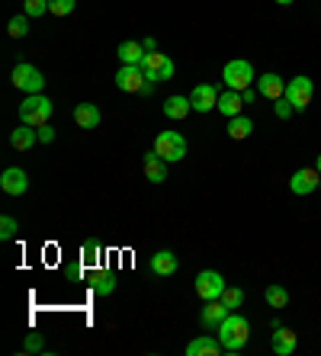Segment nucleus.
Returning a JSON list of instances; mask_svg holds the SVG:
<instances>
[{"label":"nucleus","instance_id":"nucleus-1","mask_svg":"<svg viewBox=\"0 0 321 356\" xmlns=\"http://www.w3.org/2000/svg\"><path fill=\"white\" fill-rule=\"evenodd\" d=\"M215 337L222 340L225 353H241L247 347V340H251V321L238 312H228V318L215 327Z\"/></svg>","mask_w":321,"mask_h":356},{"label":"nucleus","instance_id":"nucleus-2","mask_svg":"<svg viewBox=\"0 0 321 356\" xmlns=\"http://www.w3.org/2000/svg\"><path fill=\"white\" fill-rule=\"evenodd\" d=\"M52 119V99L42 97V93H29V97L19 103V122L23 125H33V129H42L49 125Z\"/></svg>","mask_w":321,"mask_h":356},{"label":"nucleus","instance_id":"nucleus-3","mask_svg":"<svg viewBox=\"0 0 321 356\" xmlns=\"http://www.w3.org/2000/svg\"><path fill=\"white\" fill-rule=\"evenodd\" d=\"M10 81H13V87H17V90H23L26 97H29V93H42V90H45V74H42L36 65H29V61H19V65L13 67Z\"/></svg>","mask_w":321,"mask_h":356},{"label":"nucleus","instance_id":"nucleus-4","mask_svg":"<svg viewBox=\"0 0 321 356\" xmlns=\"http://www.w3.org/2000/svg\"><path fill=\"white\" fill-rule=\"evenodd\" d=\"M222 81H225V87H231V90H247V87H251V81H257L254 65H251V61H244V58L228 61V65H225V71H222Z\"/></svg>","mask_w":321,"mask_h":356},{"label":"nucleus","instance_id":"nucleus-5","mask_svg":"<svg viewBox=\"0 0 321 356\" xmlns=\"http://www.w3.org/2000/svg\"><path fill=\"white\" fill-rule=\"evenodd\" d=\"M151 151H157L167 164H177V161L187 158V138L180 132H161L155 138V148Z\"/></svg>","mask_w":321,"mask_h":356},{"label":"nucleus","instance_id":"nucleus-6","mask_svg":"<svg viewBox=\"0 0 321 356\" xmlns=\"http://www.w3.org/2000/svg\"><path fill=\"white\" fill-rule=\"evenodd\" d=\"M145 83H148V74H145L141 65H123L116 71V87L123 93H141Z\"/></svg>","mask_w":321,"mask_h":356},{"label":"nucleus","instance_id":"nucleus-7","mask_svg":"<svg viewBox=\"0 0 321 356\" xmlns=\"http://www.w3.org/2000/svg\"><path fill=\"white\" fill-rule=\"evenodd\" d=\"M141 67H145L148 81H155V83L171 81V77H173V58H167L164 51H148V55H145V61H141Z\"/></svg>","mask_w":321,"mask_h":356},{"label":"nucleus","instance_id":"nucleus-8","mask_svg":"<svg viewBox=\"0 0 321 356\" xmlns=\"http://www.w3.org/2000/svg\"><path fill=\"white\" fill-rule=\"evenodd\" d=\"M312 97H315V83H312V77L299 74V77H292V81L286 83V99H289V103H292L296 109H305L308 103H312Z\"/></svg>","mask_w":321,"mask_h":356},{"label":"nucleus","instance_id":"nucleus-9","mask_svg":"<svg viewBox=\"0 0 321 356\" xmlns=\"http://www.w3.org/2000/svg\"><path fill=\"white\" fill-rule=\"evenodd\" d=\"M225 292V276L215 273V270H203V273L196 276V296L203 298V302H212V298H222Z\"/></svg>","mask_w":321,"mask_h":356},{"label":"nucleus","instance_id":"nucleus-10","mask_svg":"<svg viewBox=\"0 0 321 356\" xmlns=\"http://www.w3.org/2000/svg\"><path fill=\"white\" fill-rule=\"evenodd\" d=\"M318 183H321L318 167H302V170H296V174L289 177V190L296 193V196H308V193L318 190Z\"/></svg>","mask_w":321,"mask_h":356},{"label":"nucleus","instance_id":"nucleus-11","mask_svg":"<svg viewBox=\"0 0 321 356\" xmlns=\"http://www.w3.org/2000/svg\"><path fill=\"white\" fill-rule=\"evenodd\" d=\"M0 190L7 193V196H23L29 190V177H26L23 167H7L0 174Z\"/></svg>","mask_w":321,"mask_h":356},{"label":"nucleus","instance_id":"nucleus-12","mask_svg":"<svg viewBox=\"0 0 321 356\" xmlns=\"http://www.w3.org/2000/svg\"><path fill=\"white\" fill-rule=\"evenodd\" d=\"M189 103H193L196 113H209V109L219 106V87H212V83H196L193 93H189Z\"/></svg>","mask_w":321,"mask_h":356},{"label":"nucleus","instance_id":"nucleus-13","mask_svg":"<svg viewBox=\"0 0 321 356\" xmlns=\"http://www.w3.org/2000/svg\"><path fill=\"white\" fill-rule=\"evenodd\" d=\"M222 340L212 337V334H199L196 340L187 343V356H222Z\"/></svg>","mask_w":321,"mask_h":356},{"label":"nucleus","instance_id":"nucleus-14","mask_svg":"<svg viewBox=\"0 0 321 356\" xmlns=\"http://www.w3.org/2000/svg\"><path fill=\"white\" fill-rule=\"evenodd\" d=\"M270 347H273V353L276 356H292L296 353V347H299V337H296V331H289V327H273V337H270Z\"/></svg>","mask_w":321,"mask_h":356},{"label":"nucleus","instance_id":"nucleus-15","mask_svg":"<svg viewBox=\"0 0 321 356\" xmlns=\"http://www.w3.org/2000/svg\"><path fill=\"white\" fill-rule=\"evenodd\" d=\"M257 93L267 99H280L286 97V83H283L280 74H273V71H267V74L257 77Z\"/></svg>","mask_w":321,"mask_h":356},{"label":"nucleus","instance_id":"nucleus-16","mask_svg":"<svg viewBox=\"0 0 321 356\" xmlns=\"http://www.w3.org/2000/svg\"><path fill=\"white\" fill-rule=\"evenodd\" d=\"M228 318V308H225L222 298H212V302H206V308L199 312V321H203V327H209V331H215L219 324Z\"/></svg>","mask_w":321,"mask_h":356},{"label":"nucleus","instance_id":"nucleus-17","mask_svg":"<svg viewBox=\"0 0 321 356\" xmlns=\"http://www.w3.org/2000/svg\"><path fill=\"white\" fill-rule=\"evenodd\" d=\"M148 266H151V273L155 276H173L177 270H180V260L173 257V250H157L155 257L148 260Z\"/></svg>","mask_w":321,"mask_h":356},{"label":"nucleus","instance_id":"nucleus-18","mask_svg":"<svg viewBox=\"0 0 321 356\" xmlns=\"http://www.w3.org/2000/svg\"><path fill=\"white\" fill-rule=\"evenodd\" d=\"M219 113L222 116H241V109H244V97H241V90H231V87H225L222 93H219Z\"/></svg>","mask_w":321,"mask_h":356},{"label":"nucleus","instance_id":"nucleus-19","mask_svg":"<svg viewBox=\"0 0 321 356\" xmlns=\"http://www.w3.org/2000/svg\"><path fill=\"white\" fill-rule=\"evenodd\" d=\"M100 119H103V113H100L97 103H77L75 106V122L81 129H97Z\"/></svg>","mask_w":321,"mask_h":356},{"label":"nucleus","instance_id":"nucleus-20","mask_svg":"<svg viewBox=\"0 0 321 356\" xmlns=\"http://www.w3.org/2000/svg\"><path fill=\"white\" fill-rule=\"evenodd\" d=\"M36 141H39V129H33V125H19V129L10 132V145L17 151H29Z\"/></svg>","mask_w":321,"mask_h":356},{"label":"nucleus","instance_id":"nucleus-21","mask_svg":"<svg viewBox=\"0 0 321 356\" xmlns=\"http://www.w3.org/2000/svg\"><path fill=\"white\" fill-rule=\"evenodd\" d=\"M145 177H148L151 183H164L167 180V161L161 158L157 151L145 154Z\"/></svg>","mask_w":321,"mask_h":356},{"label":"nucleus","instance_id":"nucleus-22","mask_svg":"<svg viewBox=\"0 0 321 356\" xmlns=\"http://www.w3.org/2000/svg\"><path fill=\"white\" fill-rule=\"evenodd\" d=\"M189 113H193V103H189V97H167V103H164V116L167 119H187Z\"/></svg>","mask_w":321,"mask_h":356},{"label":"nucleus","instance_id":"nucleus-23","mask_svg":"<svg viewBox=\"0 0 321 356\" xmlns=\"http://www.w3.org/2000/svg\"><path fill=\"white\" fill-rule=\"evenodd\" d=\"M145 55H148V51H145V45H141V42H123V45H119V61H123V65H141V61H145Z\"/></svg>","mask_w":321,"mask_h":356},{"label":"nucleus","instance_id":"nucleus-24","mask_svg":"<svg viewBox=\"0 0 321 356\" xmlns=\"http://www.w3.org/2000/svg\"><path fill=\"white\" fill-rule=\"evenodd\" d=\"M91 289L97 292V296H113V289H116V276L109 273V270H97V273L91 276Z\"/></svg>","mask_w":321,"mask_h":356},{"label":"nucleus","instance_id":"nucleus-25","mask_svg":"<svg viewBox=\"0 0 321 356\" xmlns=\"http://www.w3.org/2000/svg\"><path fill=\"white\" fill-rule=\"evenodd\" d=\"M251 132H254V122H251L247 116H231V119H228V135H231L235 141L247 138Z\"/></svg>","mask_w":321,"mask_h":356},{"label":"nucleus","instance_id":"nucleus-26","mask_svg":"<svg viewBox=\"0 0 321 356\" xmlns=\"http://www.w3.org/2000/svg\"><path fill=\"white\" fill-rule=\"evenodd\" d=\"M100 257H103V248H100L97 241H84V248H81V264L84 266H97Z\"/></svg>","mask_w":321,"mask_h":356},{"label":"nucleus","instance_id":"nucleus-27","mask_svg":"<svg viewBox=\"0 0 321 356\" xmlns=\"http://www.w3.org/2000/svg\"><path fill=\"white\" fill-rule=\"evenodd\" d=\"M264 298H267V305L270 308H286L289 305V292L283 289V286H267Z\"/></svg>","mask_w":321,"mask_h":356},{"label":"nucleus","instance_id":"nucleus-28","mask_svg":"<svg viewBox=\"0 0 321 356\" xmlns=\"http://www.w3.org/2000/svg\"><path fill=\"white\" fill-rule=\"evenodd\" d=\"M222 302H225V308H228V312L241 308V305H244V289H241V286H225Z\"/></svg>","mask_w":321,"mask_h":356},{"label":"nucleus","instance_id":"nucleus-29","mask_svg":"<svg viewBox=\"0 0 321 356\" xmlns=\"http://www.w3.org/2000/svg\"><path fill=\"white\" fill-rule=\"evenodd\" d=\"M7 33H10V39H23L29 33V17H13L7 23Z\"/></svg>","mask_w":321,"mask_h":356},{"label":"nucleus","instance_id":"nucleus-30","mask_svg":"<svg viewBox=\"0 0 321 356\" xmlns=\"http://www.w3.org/2000/svg\"><path fill=\"white\" fill-rule=\"evenodd\" d=\"M17 232H19V225H17V218H13V216L0 218V238H3V241H13V238H17Z\"/></svg>","mask_w":321,"mask_h":356},{"label":"nucleus","instance_id":"nucleus-31","mask_svg":"<svg viewBox=\"0 0 321 356\" xmlns=\"http://www.w3.org/2000/svg\"><path fill=\"white\" fill-rule=\"evenodd\" d=\"M77 0H49V13H55V17H68L71 10H75Z\"/></svg>","mask_w":321,"mask_h":356},{"label":"nucleus","instance_id":"nucleus-32","mask_svg":"<svg viewBox=\"0 0 321 356\" xmlns=\"http://www.w3.org/2000/svg\"><path fill=\"white\" fill-rule=\"evenodd\" d=\"M273 109H276V119H289L292 113H296V106L289 103L286 97H280V99H273Z\"/></svg>","mask_w":321,"mask_h":356},{"label":"nucleus","instance_id":"nucleus-33","mask_svg":"<svg viewBox=\"0 0 321 356\" xmlns=\"http://www.w3.org/2000/svg\"><path fill=\"white\" fill-rule=\"evenodd\" d=\"M49 10V0H26V17H42Z\"/></svg>","mask_w":321,"mask_h":356},{"label":"nucleus","instance_id":"nucleus-34","mask_svg":"<svg viewBox=\"0 0 321 356\" xmlns=\"http://www.w3.org/2000/svg\"><path fill=\"white\" fill-rule=\"evenodd\" d=\"M26 353H42V350H45V343H42V337L39 334H29V337H26Z\"/></svg>","mask_w":321,"mask_h":356},{"label":"nucleus","instance_id":"nucleus-35","mask_svg":"<svg viewBox=\"0 0 321 356\" xmlns=\"http://www.w3.org/2000/svg\"><path fill=\"white\" fill-rule=\"evenodd\" d=\"M52 138H55V129H52V125H42V129H39V141H42V145H49Z\"/></svg>","mask_w":321,"mask_h":356},{"label":"nucleus","instance_id":"nucleus-36","mask_svg":"<svg viewBox=\"0 0 321 356\" xmlns=\"http://www.w3.org/2000/svg\"><path fill=\"white\" fill-rule=\"evenodd\" d=\"M241 97H244V103H254V99H257V90H254V87H247V90H241Z\"/></svg>","mask_w":321,"mask_h":356},{"label":"nucleus","instance_id":"nucleus-37","mask_svg":"<svg viewBox=\"0 0 321 356\" xmlns=\"http://www.w3.org/2000/svg\"><path fill=\"white\" fill-rule=\"evenodd\" d=\"M141 45H145V51H155V49H157V42L151 39V35H148V39H145V42H141Z\"/></svg>","mask_w":321,"mask_h":356},{"label":"nucleus","instance_id":"nucleus-38","mask_svg":"<svg viewBox=\"0 0 321 356\" xmlns=\"http://www.w3.org/2000/svg\"><path fill=\"white\" fill-rule=\"evenodd\" d=\"M276 3H280V7H289V3H292V0H276Z\"/></svg>","mask_w":321,"mask_h":356},{"label":"nucleus","instance_id":"nucleus-39","mask_svg":"<svg viewBox=\"0 0 321 356\" xmlns=\"http://www.w3.org/2000/svg\"><path fill=\"white\" fill-rule=\"evenodd\" d=\"M315 167H318V174H321V154H318V161H315Z\"/></svg>","mask_w":321,"mask_h":356},{"label":"nucleus","instance_id":"nucleus-40","mask_svg":"<svg viewBox=\"0 0 321 356\" xmlns=\"http://www.w3.org/2000/svg\"><path fill=\"white\" fill-rule=\"evenodd\" d=\"M318 190H321V183H318Z\"/></svg>","mask_w":321,"mask_h":356}]
</instances>
